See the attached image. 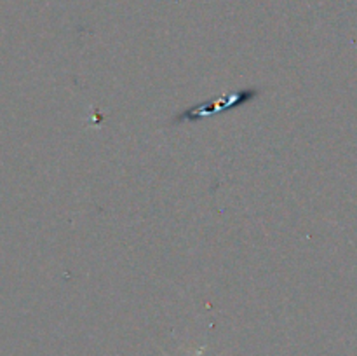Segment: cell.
Listing matches in <instances>:
<instances>
[{"instance_id": "1", "label": "cell", "mask_w": 357, "mask_h": 356, "mask_svg": "<svg viewBox=\"0 0 357 356\" xmlns=\"http://www.w3.org/2000/svg\"><path fill=\"white\" fill-rule=\"evenodd\" d=\"M257 96H258V89L246 87V89L225 94V98L220 100L218 103H206V105H199V107L187 108V110L181 112V114L178 115L176 121H197V119H204L206 115L216 114V112H225V110H230L232 107H241V105L255 100Z\"/></svg>"}, {"instance_id": "2", "label": "cell", "mask_w": 357, "mask_h": 356, "mask_svg": "<svg viewBox=\"0 0 357 356\" xmlns=\"http://www.w3.org/2000/svg\"><path fill=\"white\" fill-rule=\"evenodd\" d=\"M202 351H204V348H199L197 351L194 353V356H201V355H202Z\"/></svg>"}]
</instances>
